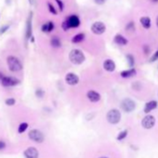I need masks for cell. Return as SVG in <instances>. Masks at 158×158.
<instances>
[{
	"label": "cell",
	"instance_id": "23",
	"mask_svg": "<svg viewBox=\"0 0 158 158\" xmlns=\"http://www.w3.org/2000/svg\"><path fill=\"white\" fill-rule=\"evenodd\" d=\"M127 63H128V65L130 68H133L134 66V63H135V60H134V57L132 56V55H127Z\"/></svg>",
	"mask_w": 158,
	"mask_h": 158
},
{
	"label": "cell",
	"instance_id": "18",
	"mask_svg": "<svg viewBox=\"0 0 158 158\" xmlns=\"http://www.w3.org/2000/svg\"><path fill=\"white\" fill-rule=\"evenodd\" d=\"M85 36H86L85 33H79L75 35V36L72 38V43H74V44H78V43L83 42V41L85 40Z\"/></svg>",
	"mask_w": 158,
	"mask_h": 158
},
{
	"label": "cell",
	"instance_id": "4",
	"mask_svg": "<svg viewBox=\"0 0 158 158\" xmlns=\"http://www.w3.org/2000/svg\"><path fill=\"white\" fill-rule=\"evenodd\" d=\"M0 84L5 87H16L20 84V80L16 77H13V76H6V75H4V77L2 78L1 83Z\"/></svg>",
	"mask_w": 158,
	"mask_h": 158
},
{
	"label": "cell",
	"instance_id": "15",
	"mask_svg": "<svg viewBox=\"0 0 158 158\" xmlns=\"http://www.w3.org/2000/svg\"><path fill=\"white\" fill-rule=\"evenodd\" d=\"M157 107V101L156 100H151L145 104V107H144V112L146 114L150 113L151 111H153Z\"/></svg>",
	"mask_w": 158,
	"mask_h": 158
},
{
	"label": "cell",
	"instance_id": "39",
	"mask_svg": "<svg viewBox=\"0 0 158 158\" xmlns=\"http://www.w3.org/2000/svg\"><path fill=\"white\" fill-rule=\"evenodd\" d=\"M100 158H107V157H104V156H103V157H100Z\"/></svg>",
	"mask_w": 158,
	"mask_h": 158
},
{
	"label": "cell",
	"instance_id": "30",
	"mask_svg": "<svg viewBox=\"0 0 158 158\" xmlns=\"http://www.w3.org/2000/svg\"><path fill=\"white\" fill-rule=\"evenodd\" d=\"M55 1H56V3L58 4V7H59L60 10V11H63V9H64V5H63V1H61V0H55Z\"/></svg>",
	"mask_w": 158,
	"mask_h": 158
},
{
	"label": "cell",
	"instance_id": "25",
	"mask_svg": "<svg viewBox=\"0 0 158 158\" xmlns=\"http://www.w3.org/2000/svg\"><path fill=\"white\" fill-rule=\"evenodd\" d=\"M47 8H49L50 12L52 13V14H54V15H57V14H58V11L56 10L55 7H54L51 3H47Z\"/></svg>",
	"mask_w": 158,
	"mask_h": 158
},
{
	"label": "cell",
	"instance_id": "19",
	"mask_svg": "<svg viewBox=\"0 0 158 158\" xmlns=\"http://www.w3.org/2000/svg\"><path fill=\"white\" fill-rule=\"evenodd\" d=\"M42 32L44 33H50L54 29V23L52 22H49L47 23H44L42 25Z\"/></svg>",
	"mask_w": 158,
	"mask_h": 158
},
{
	"label": "cell",
	"instance_id": "13",
	"mask_svg": "<svg viewBox=\"0 0 158 158\" xmlns=\"http://www.w3.org/2000/svg\"><path fill=\"white\" fill-rule=\"evenodd\" d=\"M87 99L90 100L91 102H98L101 99L100 94L98 93L97 91H95V90H89V91H87Z\"/></svg>",
	"mask_w": 158,
	"mask_h": 158
},
{
	"label": "cell",
	"instance_id": "32",
	"mask_svg": "<svg viewBox=\"0 0 158 158\" xmlns=\"http://www.w3.org/2000/svg\"><path fill=\"white\" fill-rule=\"evenodd\" d=\"M157 59H158V50L154 53V56H153L152 58H151V61H152V63H153V61H155Z\"/></svg>",
	"mask_w": 158,
	"mask_h": 158
},
{
	"label": "cell",
	"instance_id": "34",
	"mask_svg": "<svg viewBox=\"0 0 158 158\" xmlns=\"http://www.w3.org/2000/svg\"><path fill=\"white\" fill-rule=\"evenodd\" d=\"M94 2L98 5H103L106 2V0H94Z\"/></svg>",
	"mask_w": 158,
	"mask_h": 158
},
{
	"label": "cell",
	"instance_id": "17",
	"mask_svg": "<svg viewBox=\"0 0 158 158\" xmlns=\"http://www.w3.org/2000/svg\"><path fill=\"white\" fill-rule=\"evenodd\" d=\"M114 43H116L117 45L119 46H126L127 44V38H125L123 36L121 35H116L114 36Z\"/></svg>",
	"mask_w": 158,
	"mask_h": 158
},
{
	"label": "cell",
	"instance_id": "10",
	"mask_svg": "<svg viewBox=\"0 0 158 158\" xmlns=\"http://www.w3.org/2000/svg\"><path fill=\"white\" fill-rule=\"evenodd\" d=\"M33 12H30L29 17L27 19V23H26V31H25V36L26 39H30L32 37V33H33Z\"/></svg>",
	"mask_w": 158,
	"mask_h": 158
},
{
	"label": "cell",
	"instance_id": "27",
	"mask_svg": "<svg viewBox=\"0 0 158 158\" xmlns=\"http://www.w3.org/2000/svg\"><path fill=\"white\" fill-rule=\"evenodd\" d=\"M44 94H45V91L43 90V89H41V88H37L36 90V96L37 98H43L44 97Z\"/></svg>",
	"mask_w": 158,
	"mask_h": 158
},
{
	"label": "cell",
	"instance_id": "28",
	"mask_svg": "<svg viewBox=\"0 0 158 158\" xmlns=\"http://www.w3.org/2000/svg\"><path fill=\"white\" fill-rule=\"evenodd\" d=\"M127 130H124V131L120 132L119 135L117 136V140H118V141L124 140V139H125L126 137H127Z\"/></svg>",
	"mask_w": 158,
	"mask_h": 158
},
{
	"label": "cell",
	"instance_id": "11",
	"mask_svg": "<svg viewBox=\"0 0 158 158\" xmlns=\"http://www.w3.org/2000/svg\"><path fill=\"white\" fill-rule=\"evenodd\" d=\"M66 22L69 24L70 28H77L80 25V19L77 15H71L68 17Z\"/></svg>",
	"mask_w": 158,
	"mask_h": 158
},
{
	"label": "cell",
	"instance_id": "14",
	"mask_svg": "<svg viewBox=\"0 0 158 158\" xmlns=\"http://www.w3.org/2000/svg\"><path fill=\"white\" fill-rule=\"evenodd\" d=\"M103 68L107 72H114L115 70V63L111 59H107L103 63Z\"/></svg>",
	"mask_w": 158,
	"mask_h": 158
},
{
	"label": "cell",
	"instance_id": "33",
	"mask_svg": "<svg viewBox=\"0 0 158 158\" xmlns=\"http://www.w3.org/2000/svg\"><path fill=\"white\" fill-rule=\"evenodd\" d=\"M6 146H7V145H6V142L3 141H0V151L3 150V149H5Z\"/></svg>",
	"mask_w": 158,
	"mask_h": 158
},
{
	"label": "cell",
	"instance_id": "5",
	"mask_svg": "<svg viewBox=\"0 0 158 158\" xmlns=\"http://www.w3.org/2000/svg\"><path fill=\"white\" fill-rule=\"evenodd\" d=\"M28 136H29V139L31 141H35L36 143H41V142H43L44 140H45L44 134L38 129H32L29 132Z\"/></svg>",
	"mask_w": 158,
	"mask_h": 158
},
{
	"label": "cell",
	"instance_id": "35",
	"mask_svg": "<svg viewBox=\"0 0 158 158\" xmlns=\"http://www.w3.org/2000/svg\"><path fill=\"white\" fill-rule=\"evenodd\" d=\"M3 77H4V74H3L1 72H0V83H1V80H2Z\"/></svg>",
	"mask_w": 158,
	"mask_h": 158
},
{
	"label": "cell",
	"instance_id": "8",
	"mask_svg": "<svg viewBox=\"0 0 158 158\" xmlns=\"http://www.w3.org/2000/svg\"><path fill=\"white\" fill-rule=\"evenodd\" d=\"M65 83L69 86H75L79 83V77L74 73H68L65 75Z\"/></svg>",
	"mask_w": 158,
	"mask_h": 158
},
{
	"label": "cell",
	"instance_id": "16",
	"mask_svg": "<svg viewBox=\"0 0 158 158\" xmlns=\"http://www.w3.org/2000/svg\"><path fill=\"white\" fill-rule=\"evenodd\" d=\"M136 74H137V72H136V70L134 69V68H130L129 70H126V71L121 72L120 75L124 78H128V77L134 76V75H136Z\"/></svg>",
	"mask_w": 158,
	"mask_h": 158
},
{
	"label": "cell",
	"instance_id": "31",
	"mask_svg": "<svg viewBox=\"0 0 158 158\" xmlns=\"http://www.w3.org/2000/svg\"><path fill=\"white\" fill-rule=\"evenodd\" d=\"M61 26H63V29L64 31H68V30L70 29V26H69V24H68V23L66 22V20H64V22L63 23Z\"/></svg>",
	"mask_w": 158,
	"mask_h": 158
},
{
	"label": "cell",
	"instance_id": "24",
	"mask_svg": "<svg viewBox=\"0 0 158 158\" xmlns=\"http://www.w3.org/2000/svg\"><path fill=\"white\" fill-rule=\"evenodd\" d=\"M5 103H6V105H8V106H13V105H15V103H16V100L14 98H9V99H7L5 100Z\"/></svg>",
	"mask_w": 158,
	"mask_h": 158
},
{
	"label": "cell",
	"instance_id": "20",
	"mask_svg": "<svg viewBox=\"0 0 158 158\" xmlns=\"http://www.w3.org/2000/svg\"><path fill=\"white\" fill-rule=\"evenodd\" d=\"M141 23L145 29H149L151 27V20L149 17H142L141 19Z\"/></svg>",
	"mask_w": 158,
	"mask_h": 158
},
{
	"label": "cell",
	"instance_id": "1",
	"mask_svg": "<svg viewBox=\"0 0 158 158\" xmlns=\"http://www.w3.org/2000/svg\"><path fill=\"white\" fill-rule=\"evenodd\" d=\"M69 60L72 63L75 65H80L86 60V56L82 50L78 49H74L69 53Z\"/></svg>",
	"mask_w": 158,
	"mask_h": 158
},
{
	"label": "cell",
	"instance_id": "7",
	"mask_svg": "<svg viewBox=\"0 0 158 158\" xmlns=\"http://www.w3.org/2000/svg\"><path fill=\"white\" fill-rule=\"evenodd\" d=\"M91 31L95 35H102L106 31V26L103 23L101 22H96L91 25Z\"/></svg>",
	"mask_w": 158,
	"mask_h": 158
},
{
	"label": "cell",
	"instance_id": "26",
	"mask_svg": "<svg viewBox=\"0 0 158 158\" xmlns=\"http://www.w3.org/2000/svg\"><path fill=\"white\" fill-rule=\"evenodd\" d=\"M126 30H127V32H133V31H135L134 23H133V22L128 23L127 25V27H126Z\"/></svg>",
	"mask_w": 158,
	"mask_h": 158
},
{
	"label": "cell",
	"instance_id": "12",
	"mask_svg": "<svg viewBox=\"0 0 158 158\" xmlns=\"http://www.w3.org/2000/svg\"><path fill=\"white\" fill-rule=\"evenodd\" d=\"M23 155L25 158H38L39 153L35 147H29L23 152Z\"/></svg>",
	"mask_w": 158,
	"mask_h": 158
},
{
	"label": "cell",
	"instance_id": "9",
	"mask_svg": "<svg viewBox=\"0 0 158 158\" xmlns=\"http://www.w3.org/2000/svg\"><path fill=\"white\" fill-rule=\"evenodd\" d=\"M141 125L144 128L150 129L155 125V118L153 115H146L141 121Z\"/></svg>",
	"mask_w": 158,
	"mask_h": 158
},
{
	"label": "cell",
	"instance_id": "29",
	"mask_svg": "<svg viewBox=\"0 0 158 158\" xmlns=\"http://www.w3.org/2000/svg\"><path fill=\"white\" fill-rule=\"evenodd\" d=\"M9 27H10V25H4V26H2L1 28H0V35H4L7 31H9Z\"/></svg>",
	"mask_w": 158,
	"mask_h": 158
},
{
	"label": "cell",
	"instance_id": "2",
	"mask_svg": "<svg viewBox=\"0 0 158 158\" xmlns=\"http://www.w3.org/2000/svg\"><path fill=\"white\" fill-rule=\"evenodd\" d=\"M7 64H8L9 71H11L12 73H18L20 71H22L23 68L22 61L17 57L12 56V55L7 58Z\"/></svg>",
	"mask_w": 158,
	"mask_h": 158
},
{
	"label": "cell",
	"instance_id": "38",
	"mask_svg": "<svg viewBox=\"0 0 158 158\" xmlns=\"http://www.w3.org/2000/svg\"><path fill=\"white\" fill-rule=\"evenodd\" d=\"M29 2H30V4H33V0H29Z\"/></svg>",
	"mask_w": 158,
	"mask_h": 158
},
{
	"label": "cell",
	"instance_id": "22",
	"mask_svg": "<svg viewBox=\"0 0 158 158\" xmlns=\"http://www.w3.org/2000/svg\"><path fill=\"white\" fill-rule=\"evenodd\" d=\"M27 128H28V123H26V122L20 123V126H19V127H18V132H19L20 134H22V133H23L24 131H26Z\"/></svg>",
	"mask_w": 158,
	"mask_h": 158
},
{
	"label": "cell",
	"instance_id": "21",
	"mask_svg": "<svg viewBox=\"0 0 158 158\" xmlns=\"http://www.w3.org/2000/svg\"><path fill=\"white\" fill-rule=\"evenodd\" d=\"M50 45L53 47H56V49H58V47H61V42L59 37L57 36H53L50 40Z\"/></svg>",
	"mask_w": 158,
	"mask_h": 158
},
{
	"label": "cell",
	"instance_id": "36",
	"mask_svg": "<svg viewBox=\"0 0 158 158\" xmlns=\"http://www.w3.org/2000/svg\"><path fill=\"white\" fill-rule=\"evenodd\" d=\"M153 2H154V3H157V2H158V0H153Z\"/></svg>",
	"mask_w": 158,
	"mask_h": 158
},
{
	"label": "cell",
	"instance_id": "6",
	"mask_svg": "<svg viewBox=\"0 0 158 158\" xmlns=\"http://www.w3.org/2000/svg\"><path fill=\"white\" fill-rule=\"evenodd\" d=\"M121 108L124 110V112L126 113H131L133 112L135 108H136V103L134 102V100H132L131 99H124L121 102Z\"/></svg>",
	"mask_w": 158,
	"mask_h": 158
},
{
	"label": "cell",
	"instance_id": "3",
	"mask_svg": "<svg viewBox=\"0 0 158 158\" xmlns=\"http://www.w3.org/2000/svg\"><path fill=\"white\" fill-rule=\"evenodd\" d=\"M106 118L110 124L115 125V124H118L121 120V113L116 109H112L107 113Z\"/></svg>",
	"mask_w": 158,
	"mask_h": 158
},
{
	"label": "cell",
	"instance_id": "37",
	"mask_svg": "<svg viewBox=\"0 0 158 158\" xmlns=\"http://www.w3.org/2000/svg\"><path fill=\"white\" fill-rule=\"evenodd\" d=\"M156 24H157V26H158V17H157V19H156Z\"/></svg>",
	"mask_w": 158,
	"mask_h": 158
}]
</instances>
